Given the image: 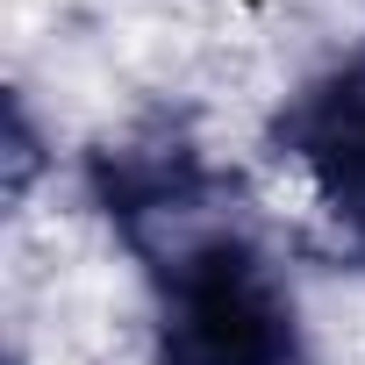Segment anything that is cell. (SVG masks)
<instances>
[{
  "mask_svg": "<svg viewBox=\"0 0 365 365\" xmlns=\"http://www.w3.org/2000/svg\"><path fill=\"white\" fill-rule=\"evenodd\" d=\"M143 272L158 287L165 365H301L308 358L294 287L258 251L251 222H230Z\"/></svg>",
  "mask_w": 365,
  "mask_h": 365,
  "instance_id": "cell-1",
  "label": "cell"
},
{
  "mask_svg": "<svg viewBox=\"0 0 365 365\" xmlns=\"http://www.w3.org/2000/svg\"><path fill=\"white\" fill-rule=\"evenodd\" d=\"M279 143L336 215L344 244L365 258V43L279 108Z\"/></svg>",
  "mask_w": 365,
  "mask_h": 365,
  "instance_id": "cell-2",
  "label": "cell"
}]
</instances>
